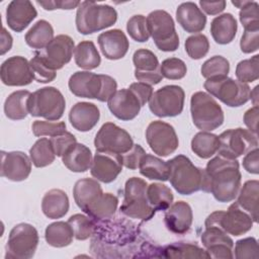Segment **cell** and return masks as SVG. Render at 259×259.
Segmentation results:
<instances>
[{
	"label": "cell",
	"instance_id": "cell-1",
	"mask_svg": "<svg viewBox=\"0 0 259 259\" xmlns=\"http://www.w3.org/2000/svg\"><path fill=\"white\" fill-rule=\"evenodd\" d=\"M241 178L239 162L218 155L203 169L201 190L211 193L219 202H230L238 195Z\"/></svg>",
	"mask_w": 259,
	"mask_h": 259
},
{
	"label": "cell",
	"instance_id": "cell-2",
	"mask_svg": "<svg viewBox=\"0 0 259 259\" xmlns=\"http://www.w3.org/2000/svg\"><path fill=\"white\" fill-rule=\"evenodd\" d=\"M68 86L78 97L97 99L101 102L108 101L117 89V83L112 77L89 71L75 72L70 77Z\"/></svg>",
	"mask_w": 259,
	"mask_h": 259
},
{
	"label": "cell",
	"instance_id": "cell-3",
	"mask_svg": "<svg viewBox=\"0 0 259 259\" xmlns=\"http://www.w3.org/2000/svg\"><path fill=\"white\" fill-rule=\"evenodd\" d=\"M117 20L116 10L107 4H97L93 1H83L77 8V30L86 35L113 25Z\"/></svg>",
	"mask_w": 259,
	"mask_h": 259
},
{
	"label": "cell",
	"instance_id": "cell-4",
	"mask_svg": "<svg viewBox=\"0 0 259 259\" xmlns=\"http://www.w3.org/2000/svg\"><path fill=\"white\" fill-rule=\"evenodd\" d=\"M167 162L170 170L168 180L179 194L190 195L201 190L203 169L194 166L184 155H178Z\"/></svg>",
	"mask_w": 259,
	"mask_h": 259
},
{
	"label": "cell",
	"instance_id": "cell-5",
	"mask_svg": "<svg viewBox=\"0 0 259 259\" xmlns=\"http://www.w3.org/2000/svg\"><path fill=\"white\" fill-rule=\"evenodd\" d=\"M190 113L193 124L203 132H211L220 127L225 120L221 105L211 95L202 91L191 95Z\"/></svg>",
	"mask_w": 259,
	"mask_h": 259
},
{
	"label": "cell",
	"instance_id": "cell-6",
	"mask_svg": "<svg viewBox=\"0 0 259 259\" xmlns=\"http://www.w3.org/2000/svg\"><path fill=\"white\" fill-rule=\"evenodd\" d=\"M147 182L138 177L126 180L124 185V198L120 211L128 218L141 221H150L156 210L150 205L147 199Z\"/></svg>",
	"mask_w": 259,
	"mask_h": 259
},
{
	"label": "cell",
	"instance_id": "cell-7",
	"mask_svg": "<svg viewBox=\"0 0 259 259\" xmlns=\"http://www.w3.org/2000/svg\"><path fill=\"white\" fill-rule=\"evenodd\" d=\"M66 108V100L61 91L53 86L37 89L28 99V112L31 116L47 120L60 119Z\"/></svg>",
	"mask_w": 259,
	"mask_h": 259
},
{
	"label": "cell",
	"instance_id": "cell-8",
	"mask_svg": "<svg viewBox=\"0 0 259 259\" xmlns=\"http://www.w3.org/2000/svg\"><path fill=\"white\" fill-rule=\"evenodd\" d=\"M150 36L162 52H174L179 47V36L172 16L165 10H154L147 16Z\"/></svg>",
	"mask_w": 259,
	"mask_h": 259
},
{
	"label": "cell",
	"instance_id": "cell-9",
	"mask_svg": "<svg viewBox=\"0 0 259 259\" xmlns=\"http://www.w3.org/2000/svg\"><path fill=\"white\" fill-rule=\"evenodd\" d=\"M209 95L230 107H239L250 100L251 89L247 83L229 77L207 79L203 84Z\"/></svg>",
	"mask_w": 259,
	"mask_h": 259
},
{
	"label": "cell",
	"instance_id": "cell-10",
	"mask_svg": "<svg viewBox=\"0 0 259 259\" xmlns=\"http://www.w3.org/2000/svg\"><path fill=\"white\" fill-rule=\"evenodd\" d=\"M38 245L36 229L27 223H20L12 228L6 244L5 258L29 259L34 256Z\"/></svg>",
	"mask_w": 259,
	"mask_h": 259
},
{
	"label": "cell",
	"instance_id": "cell-11",
	"mask_svg": "<svg viewBox=\"0 0 259 259\" xmlns=\"http://www.w3.org/2000/svg\"><path fill=\"white\" fill-rule=\"evenodd\" d=\"M250 214L241 208L237 202L232 203L228 210H215L205 220L204 226H218L227 234L235 237L249 232L253 227Z\"/></svg>",
	"mask_w": 259,
	"mask_h": 259
},
{
	"label": "cell",
	"instance_id": "cell-12",
	"mask_svg": "<svg viewBox=\"0 0 259 259\" xmlns=\"http://www.w3.org/2000/svg\"><path fill=\"white\" fill-rule=\"evenodd\" d=\"M219 141L218 155L229 159H237L258 148L257 135L243 127L230 128L223 132L219 136Z\"/></svg>",
	"mask_w": 259,
	"mask_h": 259
},
{
	"label": "cell",
	"instance_id": "cell-13",
	"mask_svg": "<svg viewBox=\"0 0 259 259\" xmlns=\"http://www.w3.org/2000/svg\"><path fill=\"white\" fill-rule=\"evenodd\" d=\"M185 93L178 85H166L155 91L149 108L158 117H174L183 111Z\"/></svg>",
	"mask_w": 259,
	"mask_h": 259
},
{
	"label": "cell",
	"instance_id": "cell-14",
	"mask_svg": "<svg viewBox=\"0 0 259 259\" xmlns=\"http://www.w3.org/2000/svg\"><path fill=\"white\" fill-rule=\"evenodd\" d=\"M146 140L150 149L161 157L173 154L179 146L174 127L162 120H154L149 123L146 130Z\"/></svg>",
	"mask_w": 259,
	"mask_h": 259
},
{
	"label": "cell",
	"instance_id": "cell-15",
	"mask_svg": "<svg viewBox=\"0 0 259 259\" xmlns=\"http://www.w3.org/2000/svg\"><path fill=\"white\" fill-rule=\"evenodd\" d=\"M96 151H106L116 154H124L134 146L131 135L113 122H105L101 125L94 139Z\"/></svg>",
	"mask_w": 259,
	"mask_h": 259
},
{
	"label": "cell",
	"instance_id": "cell-16",
	"mask_svg": "<svg viewBox=\"0 0 259 259\" xmlns=\"http://www.w3.org/2000/svg\"><path fill=\"white\" fill-rule=\"evenodd\" d=\"M209 258L232 259L234 258V242L228 234L218 226H205L200 237Z\"/></svg>",
	"mask_w": 259,
	"mask_h": 259
},
{
	"label": "cell",
	"instance_id": "cell-17",
	"mask_svg": "<svg viewBox=\"0 0 259 259\" xmlns=\"http://www.w3.org/2000/svg\"><path fill=\"white\" fill-rule=\"evenodd\" d=\"M0 77L2 83L7 86H25L34 80L29 62L21 56L5 60L0 68Z\"/></svg>",
	"mask_w": 259,
	"mask_h": 259
},
{
	"label": "cell",
	"instance_id": "cell-18",
	"mask_svg": "<svg viewBox=\"0 0 259 259\" xmlns=\"http://www.w3.org/2000/svg\"><path fill=\"white\" fill-rule=\"evenodd\" d=\"M122 157L120 154L96 151L90 167L91 175L98 181L110 183L122 171Z\"/></svg>",
	"mask_w": 259,
	"mask_h": 259
},
{
	"label": "cell",
	"instance_id": "cell-19",
	"mask_svg": "<svg viewBox=\"0 0 259 259\" xmlns=\"http://www.w3.org/2000/svg\"><path fill=\"white\" fill-rule=\"evenodd\" d=\"M75 44L71 36L59 34L40 51H37L53 70H60L68 64L73 56Z\"/></svg>",
	"mask_w": 259,
	"mask_h": 259
},
{
	"label": "cell",
	"instance_id": "cell-20",
	"mask_svg": "<svg viewBox=\"0 0 259 259\" xmlns=\"http://www.w3.org/2000/svg\"><path fill=\"white\" fill-rule=\"evenodd\" d=\"M31 160L20 151L1 152V176L19 182L25 180L31 172Z\"/></svg>",
	"mask_w": 259,
	"mask_h": 259
},
{
	"label": "cell",
	"instance_id": "cell-21",
	"mask_svg": "<svg viewBox=\"0 0 259 259\" xmlns=\"http://www.w3.org/2000/svg\"><path fill=\"white\" fill-rule=\"evenodd\" d=\"M107 105L110 112L120 120L134 119L142 107L138 98L128 88L116 90L108 99Z\"/></svg>",
	"mask_w": 259,
	"mask_h": 259
},
{
	"label": "cell",
	"instance_id": "cell-22",
	"mask_svg": "<svg viewBox=\"0 0 259 259\" xmlns=\"http://www.w3.org/2000/svg\"><path fill=\"white\" fill-rule=\"evenodd\" d=\"M193 214L191 206L179 200L172 203L165 211L164 223L166 228L173 234L183 235L190 230L192 225Z\"/></svg>",
	"mask_w": 259,
	"mask_h": 259
},
{
	"label": "cell",
	"instance_id": "cell-23",
	"mask_svg": "<svg viewBox=\"0 0 259 259\" xmlns=\"http://www.w3.org/2000/svg\"><path fill=\"white\" fill-rule=\"evenodd\" d=\"M37 16V11L28 0H13L6 8V21L8 26L21 32Z\"/></svg>",
	"mask_w": 259,
	"mask_h": 259
},
{
	"label": "cell",
	"instance_id": "cell-24",
	"mask_svg": "<svg viewBox=\"0 0 259 259\" xmlns=\"http://www.w3.org/2000/svg\"><path fill=\"white\" fill-rule=\"evenodd\" d=\"M97 40L103 56L108 60H119L128 51V39L124 32L118 28L100 33Z\"/></svg>",
	"mask_w": 259,
	"mask_h": 259
},
{
	"label": "cell",
	"instance_id": "cell-25",
	"mask_svg": "<svg viewBox=\"0 0 259 259\" xmlns=\"http://www.w3.org/2000/svg\"><path fill=\"white\" fill-rule=\"evenodd\" d=\"M100 111L97 105L91 102H78L69 112V120L72 126L79 132H89L98 122Z\"/></svg>",
	"mask_w": 259,
	"mask_h": 259
},
{
	"label": "cell",
	"instance_id": "cell-26",
	"mask_svg": "<svg viewBox=\"0 0 259 259\" xmlns=\"http://www.w3.org/2000/svg\"><path fill=\"white\" fill-rule=\"evenodd\" d=\"M176 19L188 33L200 32L206 24V16L194 2H183L176 9Z\"/></svg>",
	"mask_w": 259,
	"mask_h": 259
},
{
	"label": "cell",
	"instance_id": "cell-27",
	"mask_svg": "<svg viewBox=\"0 0 259 259\" xmlns=\"http://www.w3.org/2000/svg\"><path fill=\"white\" fill-rule=\"evenodd\" d=\"M101 185L93 178L79 179L73 188V196L78 207L84 212L102 195Z\"/></svg>",
	"mask_w": 259,
	"mask_h": 259
},
{
	"label": "cell",
	"instance_id": "cell-28",
	"mask_svg": "<svg viewBox=\"0 0 259 259\" xmlns=\"http://www.w3.org/2000/svg\"><path fill=\"white\" fill-rule=\"evenodd\" d=\"M69 198L62 189H51L42 197L41 210L44 214L52 220L63 218L69 210Z\"/></svg>",
	"mask_w": 259,
	"mask_h": 259
},
{
	"label": "cell",
	"instance_id": "cell-29",
	"mask_svg": "<svg viewBox=\"0 0 259 259\" xmlns=\"http://www.w3.org/2000/svg\"><path fill=\"white\" fill-rule=\"evenodd\" d=\"M92 153L88 147L76 143L62 156L63 164L72 172H86L92 164Z\"/></svg>",
	"mask_w": 259,
	"mask_h": 259
},
{
	"label": "cell",
	"instance_id": "cell-30",
	"mask_svg": "<svg viewBox=\"0 0 259 259\" xmlns=\"http://www.w3.org/2000/svg\"><path fill=\"white\" fill-rule=\"evenodd\" d=\"M237 29V20L231 13L215 16L210 23L211 36L219 45L230 44L235 38Z\"/></svg>",
	"mask_w": 259,
	"mask_h": 259
},
{
	"label": "cell",
	"instance_id": "cell-31",
	"mask_svg": "<svg viewBox=\"0 0 259 259\" xmlns=\"http://www.w3.org/2000/svg\"><path fill=\"white\" fill-rule=\"evenodd\" d=\"M258 180H248L243 184L242 188L238 192V198L236 201L241 208L250 214L254 223L258 222Z\"/></svg>",
	"mask_w": 259,
	"mask_h": 259
},
{
	"label": "cell",
	"instance_id": "cell-32",
	"mask_svg": "<svg viewBox=\"0 0 259 259\" xmlns=\"http://www.w3.org/2000/svg\"><path fill=\"white\" fill-rule=\"evenodd\" d=\"M28 90H18L12 92L4 102V113L6 117L12 120H20L27 116L28 99L30 96Z\"/></svg>",
	"mask_w": 259,
	"mask_h": 259
},
{
	"label": "cell",
	"instance_id": "cell-33",
	"mask_svg": "<svg viewBox=\"0 0 259 259\" xmlns=\"http://www.w3.org/2000/svg\"><path fill=\"white\" fill-rule=\"evenodd\" d=\"M53 26L45 19L36 21L25 34V42L27 46L37 51L45 49L53 40Z\"/></svg>",
	"mask_w": 259,
	"mask_h": 259
},
{
	"label": "cell",
	"instance_id": "cell-34",
	"mask_svg": "<svg viewBox=\"0 0 259 259\" xmlns=\"http://www.w3.org/2000/svg\"><path fill=\"white\" fill-rule=\"evenodd\" d=\"M139 169L143 176L151 180L167 181L169 179L168 162L151 154H146L143 157Z\"/></svg>",
	"mask_w": 259,
	"mask_h": 259
},
{
	"label": "cell",
	"instance_id": "cell-35",
	"mask_svg": "<svg viewBox=\"0 0 259 259\" xmlns=\"http://www.w3.org/2000/svg\"><path fill=\"white\" fill-rule=\"evenodd\" d=\"M74 59L76 65L85 70L96 69L101 63L100 55L91 40H83L77 45L74 50Z\"/></svg>",
	"mask_w": 259,
	"mask_h": 259
},
{
	"label": "cell",
	"instance_id": "cell-36",
	"mask_svg": "<svg viewBox=\"0 0 259 259\" xmlns=\"http://www.w3.org/2000/svg\"><path fill=\"white\" fill-rule=\"evenodd\" d=\"M45 238L49 245L63 248L72 243L74 232L68 222H55L46 228Z\"/></svg>",
	"mask_w": 259,
	"mask_h": 259
},
{
	"label": "cell",
	"instance_id": "cell-37",
	"mask_svg": "<svg viewBox=\"0 0 259 259\" xmlns=\"http://www.w3.org/2000/svg\"><path fill=\"white\" fill-rule=\"evenodd\" d=\"M219 147V136L209 132L201 131L195 134L191 140L192 152L201 159H208L212 157L218 152Z\"/></svg>",
	"mask_w": 259,
	"mask_h": 259
},
{
	"label": "cell",
	"instance_id": "cell-38",
	"mask_svg": "<svg viewBox=\"0 0 259 259\" xmlns=\"http://www.w3.org/2000/svg\"><path fill=\"white\" fill-rule=\"evenodd\" d=\"M118 205V198L112 193H102V195L94 202L85 213L93 220L103 221L111 219Z\"/></svg>",
	"mask_w": 259,
	"mask_h": 259
},
{
	"label": "cell",
	"instance_id": "cell-39",
	"mask_svg": "<svg viewBox=\"0 0 259 259\" xmlns=\"http://www.w3.org/2000/svg\"><path fill=\"white\" fill-rule=\"evenodd\" d=\"M147 199L156 211H162L172 204L174 196L172 190L167 185L154 182L147 186Z\"/></svg>",
	"mask_w": 259,
	"mask_h": 259
},
{
	"label": "cell",
	"instance_id": "cell-40",
	"mask_svg": "<svg viewBox=\"0 0 259 259\" xmlns=\"http://www.w3.org/2000/svg\"><path fill=\"white\" fill-rule=\"evenodd\" d=\"M29 157L32 164L37 168L51 165L56 158L51 140L47 138L38 139L29 150Z\"/></svg>",
	"mask_w": 259,
	"mask_h": 259
},
{
	"label": "cell",
	"instance_id": "cell-41",
	"mask_svg": "<svg viewBox=\"0 0 259 259\" xmlns=\"http://www.w3.org/2000/svg\"><path fill=\"white\" fill-rule=\"evenodd\" d=\"M232 4L240 8L239 18L244 30H259V4L255 1H232Z\"/></svg>",
	"mask_w": 259,
	"mask_h": 259
},
{
	"label": "cell",
	"instance_id": "cell-42",
	"mask_svg": "<svg viewBox=\"0 0 259 259\" xmlns=\"http://www.w3.org/2000/svg\"><path fill=\"white\" fill-rule=\"evenodd\" d=\"M165 257L170 258H209L205 250L194 244L175 243L164 248Z\"/></svg>",
	"mask_w": 259,
	"mask_h": 259
},
{
	"label": "cell",
	"instance_id": "cell-43",
	"mask_svg": "<svg viewBox=\"0 0 259 259\" xmlns=\"http://www.w3.org/2000/svg\"><path fill=\"white\" fill-rule=\"evenodd\" d=\"M200 72L202 77L206 80L228 77L230 72V63L223 56H213L202 64Z\"/></svg>",
	"mask_w": 259,
	"mask_h": 259
},
{
	"label": "cell",
	"instance_id": "cell-44",
	"mask_svg": "<svg viewBox=\"0 0 259 259\" xmlns=\"http://www.w3.org/2000/svg\"><path fill=\"white\" fill-rule=\"evenodd\" d=\"M68 223L74 232V237L79 241L89 239L96 230V225L92 218L90 219L89 217L81 213L71 215L68 220Z\"/></svg>",
	"mask_w": 259,
	"mask_h": 259
},
{
	"label": "cell",
	"instance_id": "cell-45",
	"mask_svg": "<svg viewBox=\"0 0 259 259\" xmlns=\"http://www.w3.org/2000/svg\"><path fill=\"white\" fill-rule=\"evenodd\" d=\"M133 63L135 65V72L146 73L160 70V64L156 55L147 49H139L134 53Z\"/></svg>",
	"mask_w": 259,
	"mask_h": 259
},
{
	"label": "cell",
	"instance_id": "cell-46",
	"mask_svg": "<svg viewBox=\"0 0 259 259\" xmlns=\"http://www.w3.org/2000/svg\"><path fill=\"white\" fill-rule=\"evenodd\" d=\"M235 73L240 82L248 83L256 81L259 78V56L255 55L251 59L239 62Z\"/></svg>",
	"mask_w": 259,
	"mask_h": 259
},
{
	"label": "cell",
	"instance_id": "cell-47",
	"mask_svg": "<svg viewBox=\"0 0 259 259\" xmlns=\"http://www.w3.org/2000/svg\"><path fill=\"white\" fill-rule=\"evenodd\" d=\"M185 51L192 60H199L206 56L209 50V41L202 33L190 35L185 40Z\"/></svg>",
	"mask_w": 259,
	"mask_h": 259
},
{
	"label": "cell",
	"instance_id": "cell-48",
	"mask_svg": "<svg viewBox=\"0 0 259 259\" xmlns=\"http://www.w3.org/2000/svg\"><path fill=\"white\" fill-rule=\"evenodd\" d=\"M29 65L34 75V80L38 83H50L57 76L56 71L48 65V63L44 60L38 52H36L35 55L31 58Z\"/></svg>",
	"mask_w": 259,
	"mask_h": 259
},
{
	"label": "cell",
	"instance_id": "cell-49",
	"mask_svg": "<svg viewBox=\"0 0 259 259\" xmlns=\"http://www.w3.org/2000/svg\"><path fill=\"white\" fill-rule=\"evenodd\" d=\"M126 31L134 40L139 42H145L150 38L147 18L142 14L134 15L127 20Z\"/></svg>",
	"mask_w": 259,
	"mask_h": 259
},
{
	"label": "cell",
	"instance_id": "cell-50",
	"mask_svg": "<svg viewBox=\"0 0 259 259\" xmlns=\"http://www.w3.org/2000/svg\"><path fill=\"white\" fill-rule=\"evenodd\" d=\"M160 72L163 78L179 80L185 77L187 73V67L181 59L168 58L160 64Z\"/></svg>",
	"mask_w": 259,
	"mask_h": 259
},
{
	"label": "cell",
	"instance_id": "cell-51",
	"mask_svg": "<svg viewBox=\"0 0 259 259\" xmlns=\"http://www.w3.org/2000/svg\"><path fill=\"white\" fill-rule=\"evenodd\" d=\"M31 130L35 137L49 136L51 138L67 132L64 121L53 120H35L31 125Z\"/></svg>",
	"mask_w": 259,
	"mask_h": 259
},
{
	"label": "cell",
	"instance_id": "cell-52",
	"mask_svg": "<svg viewBox=\"0 0 259 259\" xmlns=\"http://www.w3.org/2000/svg\"><path fill=\"white\" fill-rule=\"evenodd\" d=\"M237 259H250L258 258V244L257 240L253 237L241 239L236 242L235 255Z\"/></svg>",
	"mask_w": 259,
	"mask_h": 259
},
{
	"label": "cell",
	"instance_id": "cell-53",
	"mask_svg": "<svg viewBox=\"0 0 259 259\" xmlns=\"http://www.w3.org/2000/svg\"><path fill=\"white\" fill-rule=\"evenodd\" d=\"M50 140L57 157H62L69 148L77 143L75 136L69 132H65L59 136L52 137Z\"/></svg>",
	"mask_w": 259,
	"mask_h": 259
},
{
	"label": "cell",
	"instance_id": "cell-54",
	"mask_svg": "<svg viewBox=\"0 0 259 259\" xmlns=\"http://www.w3.org/2000/svg\"><path fill=\"white\" fill-rule=\"evenodd\" d=\"M147 153L145 152V150L142 148L141 145L134 144L133 148L130 151H127L126 153L121 155L122 164L127 169H131V170L138 169L143 157Z\"/></svg>",
	"mask_w": 259,
	"mask_h": 259
},
{
	"label": "cell",
	"instance_id": "cell-55",
	"mask_svg": "<svg viewBox=\"0 0 259 259\" xmlns=\"http://www.w3.org/2000/svg\"><path fill=\"white\" fill-rule=\"evenodd\" d=\"M241 51L245 54H251L259 48V30H244L240 40Z\"/></svg>",
	"mask_w": 259,
	"mask_h": 259
},
{
	"label": "cell",
	"instance_id": "cell-56",
	"mask_svg": "<svg viewBox=\"0 0 259 259\" xmlns=\"http://www.w3.org/2000/svg\"><path fill=\"white\" fill-rule=\"evenodd\" d=\"M128 89L135 94V96L138 98L141 106H144L149 100L151 99L154 91L151 85H148L143 82H135L132 83L128 87Z\"/></svg>",
	"mask_w": 259,
	"mask_h": 259
},
{
	"label": "cell",
	"instance_id": "cell-57",
	"mask_svg": "<svg viewBox=\"0 0 259 259\" xmlns=\"http://www.w3.org/2000/svg\"><path fill=\"white\" fill-rule=\"evenodd\" d=\"M38 5H40L45 10H55V9H74L78 8V6L81 4L80 1H62V0H57V1H36Z\"/></svg>",
	"mask_w": 259,
	"mask_h": 259
},
{
	"label": "cell",
	"instance_id": "cell-58",
	"mask_svg": "<svg viewBox=\"0 0 259 259\" xmlns=\"http://www.w3.org/2000/svg\"><path fill=\"white\" fill-rule=\"evenodd\" d=\"M243 167L244 169L251 174L259 173V162H258V148L253 149L252 151L245 154L243 159Z\"/></svg>",
	"mask_w": 259,
	"mask_h": 259
},
{
	"label": "cell",
	"instance_id": "cell-59",
	"mask_svg": "<svg viewBox=\"0 0 259 259\" xmlns=\"http://www.w3.org/2000/svg\"><path fill=\"white\" fill-rule=\"evenodd\" d=\"M258 113L259 108L258 106H253L249 108L245 114H244V123L248 127V130L253 133L254 135H257V124H258Z\"/></svg>",
	"mask_w": 259,
	"mask_h": 259
},
{
	"label": "cell",
	"instance_id": "cell-60",
	"mask_svg": "<svg viewBox=\"0 0 259 259\" xmlns=\"http://www.w3.org/2000/svg\"><path fill=\"white\" fill-rule=\"evenodd\" d=\"M201 9L208 15H217L223 12L226 8L227 2L224 0L221 1H199Z\"/></svg>",
	"mask_w": 259,
	"mask_h": 259
},
{
	"label": "cell",
	"instance_id": "cell-61",
	"mask_svg": "<svg viewBox=\"0 0 259 259\" xmlns=\"http://www.w3.org/2000/svg\"><path fill=\"white\" fill-rule=\"evenodd\" d=\"M135 77L139 82H143V83H146L151 86L160 83L163 79V76H162L160 70L154 71V72H146V73L135 72Z\"/></svg>",
	"mask_w": 259,
	"mask_h": 259
},
{
	"label": "cell",
	"instance_id": "cell-62",
	"mask_svg": "<svg viewBox=\"0 0 259 259\" xmlns=\"http://www.w3.org/2000/svg\"><path fill=\"white\" fill-rule=\"evenodd\" d=\"M12 36L11 34L6 30L5 27L2 28L1 32V55H4L8 51H10L12 47Z\"/></svg>",
	"mask_w": 259,
	"mask_h": 259
},
{
	"label": "cell",
	"instance_id": "cell-63",
	"mask_svg": "<svg viewBox=\"0 0 259 259\" xmlns=\"http://www.w3.org/2000/svg\"><path fill=\"white\" fill-rule=\"evenodd\" d=\"M258 88L259 86H255V88L250 92V99L253 101L254 106H258Z\"/></svg>",
	"mask_w": 259,
	"mask_h": 259
}]
</instances>
